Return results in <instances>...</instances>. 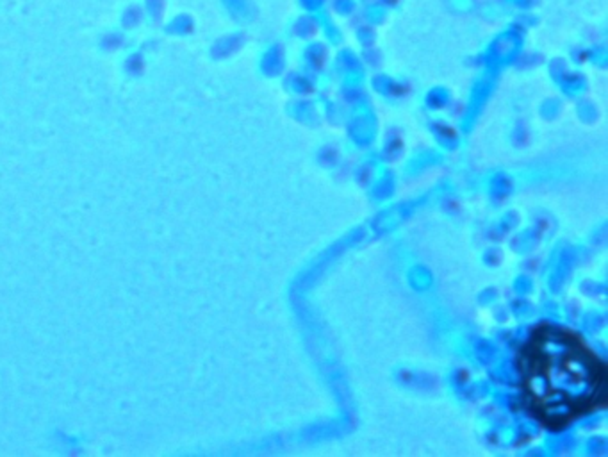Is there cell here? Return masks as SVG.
I'll list each match as a JSON object with an SVG mask.
<instances>
[{
	"mask_svg": "<svg viewBox=\"0 0 608 457\" xmlns=\"http://www.w3.org/2000/svg\"><path fill=\"white\" fill-rule=\"evenodd\" d=\"M519 404L542 429L560 432L605 409L607 364L578 332L541 324L515 357Z\"/></svg>",
	"mask_w": 608,
	"mask_h": 457,
	"instance_id": "6da1fadb",
	"label": "cell"
}]
</instances>
